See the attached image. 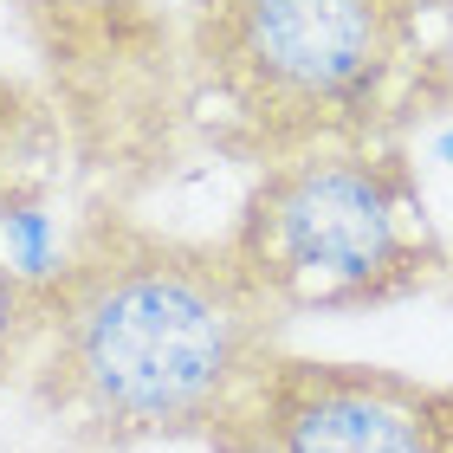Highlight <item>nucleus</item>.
I'll return each mask as SVG.
<instances>
[{"label": "nucleus", "instance_id": "f257e3e1", "mask_svg": "<svg viewBox=\"0 0 453 453\" xmlns=\"http://www.w3.org/2000/svg\"><path fill=\"white\" fill-rule=\"evenodd\" d=\"M33 402L85 453L201 441L285 349V318L226 240L97 214L46 279Z\"/></svg>", "mask_w": 453, "mask_h": 453}, {"label": "nucleus", "instance_id": "f03ea898", "mask_svg": "<svg viewBox=\"0 0 453 453\" xmlns=\"http://www.w3.org/2000/svg\"><path fill=\"white\" fill-rule=\"evenodd\" d=\"M188 58L226 142L259 162L382 142L421 58V0H195Z\"/></svg>", "mask_w": 453, "mask_h": 453}, {"label": "nucleus", "instance_id": "7ed1b4c3", "mask_svg": "<svg viewBox=\"0 0 453 453\" xmlns=\"http://www.w3.org/2000/svg\"><path fill=\"white\" fill-rule=\"evenodd\" d=\"M226 253L285 324L382 311L453 273L395 142H337L265 162L226 226Z\"/></svg>", "mask_w": 453, "mask_h": 453}, {"label": "nucleus", "instance_id": "20e7f679", "mask_svg": "<svg viewBox=\"0 0 453 453\" xmlns=\"http://www.w3.org/2000/svg\"><path fill=\"white\" fill-rule=\"evenodd\" d=\"M208 453H453V382L279 349L208 434Z\"/></svg>", "mask_w": 453, "mask_h": 453}, {"label": "nucleus", "instance_id": "39448f33", "mask_svg": "<svg viewBox=\"0 0 453 453\" xmlns=\"http://www.w3.org/2000/svg\"><path fill=\"white\" fill-rule=\"evenodd\" d=\"M39 337H46V285L0 259V388L33 376Z\"/></svg>", "mask_w": 453, "mask_h": 453}, {"label": "nucleus", "instance_id": "423d86ee", "mask_svg": "<svg viewBox=\"0 0 453 453\" xmlns=\"http://www.w3.org/2000/svg\"><path fill=\"white\" fill-rule=\"evenodd\" d=\"M27 142H33V97L19 91V78L0 72V208L27 169Z\"/></svg>", "mask_w": 453, "mask_h": 453}]
</instances>
